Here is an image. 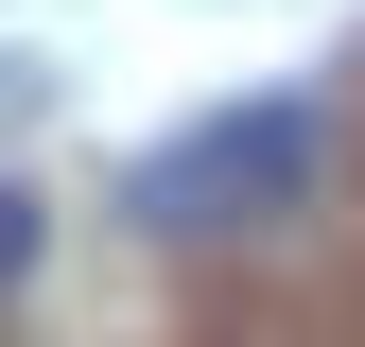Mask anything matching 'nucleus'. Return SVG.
Returning <instances> with one entry per match:
<instances>
[{"mask_svg":"<svg viewBox=\"0 0 365 347\" xmlns=\"http://www.w3.org/2000/svg\"><path fill=\"white\" fill-rule=\"evenodd\" d=\"M313 174H331V105H313V87H261V105L174 122V139L122 174V208H140L157 243H261V226L313 208Z\"/></svg>","mask_w":365,"mask_h":347,"instance_id":"obj_1","label":"nucleus"},{"mask_svg":"<svg viewBox=\"0 0 365 347\" xmlns=\"http://www.w3.org/2000/svg\"><path fill=\"white\" fill-rule=\"evenodd\" d=\"M35 260H53V226H35V191H18V174H0V295H18Z\"/></svg>","mask_w":365,"mask_h":347,"instance_id":"obj_2","label":"nucleus"}]
</instances>
